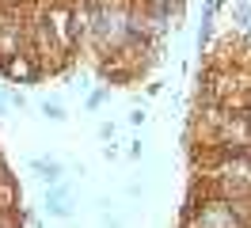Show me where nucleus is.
I'll return each instance as SVG.
<instances>
[{
	"label": "nucleus",
	"mask_w": 251,
	"mask_h": 228,
	"mask_svg": "<svg viewBox=\"0 0 251 228\" xmlns=\"http://www.w3.org/2000/svg\"><path fill=\"white\" fill-rule=\"evenodd\" d=\"M46 209L53 213V217H73V209L65 205V198H57V202H46Z\"/></svg>",
	"instance_id": "f03ea898"
},
{
	"label": "nucleus",
	"mask_w": 251,
	"mask_h": 228,
	"mask_svg": "<svg viewBox=\"0 0 251 228\" xmlns=\"http://www.w3.org/2000/svg\"><path fill=\"white\" fill-rule=\"evenodd\" d=\"M42 114H46V118H53V122H61V118H65V110H61L57 103H50V99L42 103Z\"/></svg>",
	"instance_id": "7ed1b4c3"
},
{
	"label": "nucleus",
	"mask_w": 251,
	"mask_h": 228,
	"mask_svg": "<svg viewBox=\"0 0 251 228\" xmlns=\"http://www.w3.org/2000/svg\"><path fill=\"white\" fill-rule=\"evenodd\" d=\"M236 19H240V23H248V19H251V4H240V8H236Z\"/></svg>",
	"instance_id": "20e7f679"
},
{
	"label": "nucleus",
	"mask_w": 251,
	"mask_h": 228,
	"mask_svg": "<svg viewBox=\"0 0 251 228\" xmlns=\"http://www.w3.org/2000/svg\"><path fill=\"white\" fill-rule=\"evenodd\" d=\"M31 167L46 182H57V179H61V164H57V160H31Z\"/></svg>",
	"instance_id": "f257e3e1"
}]
</instances>
